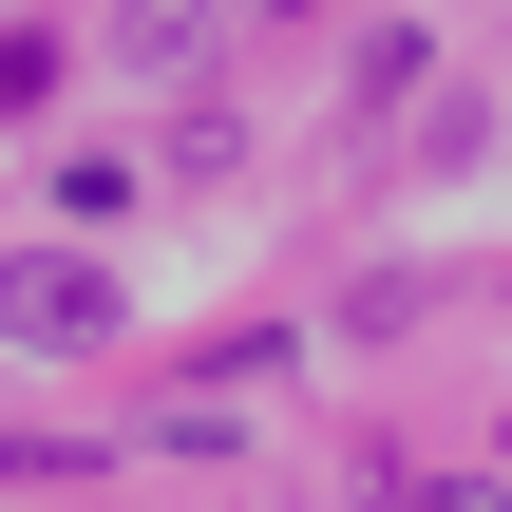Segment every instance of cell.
I'll list each match as a JSON object with an SVG mask.
<instances>
[{
    "instance_id": "2",
    "label": "cell",
    "mask_w": 512,
    "mask_h": 512,
    "mask_svg": "<svg viewBox=\"0 0 512 512\" xmlns=\"http://www.w3.org/2000/svg\"><path fill=\"white\" fill-rule=\"evenodd\" d=\"M437 512H512V494H437Z\"/></svg>"
},
{
    "instance_id": "1",
    "label": "cell",
    "mask_w": 512,
    "mask_h": 512,
    "mask_svg": "<svg viewBox=\"0 0 512 512\" xmlns=\"http://www.w3.org/2000/svg\"><path fill=\"white\" fill-rule=\"evenodd\" d=\"M95 323H114V266H57V247L0 266V342H95Z\"/></svg>"
}]
</instances>
